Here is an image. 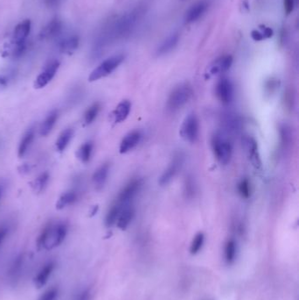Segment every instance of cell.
<instances>
[{
	"label": "cell",
	"instance_id": "12",
	"mask_svg": "<svg viewBox=\"0 0 299 300\" xmlns=\"http://www.w3.org/2000/svg\"><path fill=\"white\" fill-rule=\"evenodd\" d=\"M55 268H56V263L53 261L45 263L34 278V286L38 289L44 287L49 282L53 271L55 270Z\"/></svg>",
	"mask_w": 299,
	"mask_h": 300
},
{
	"label": "cell",
	"instance_id": "28",
	"mask_svg": "<svg viewBox=\"0 0 299 300\" xmlns=\"http://www.w3.org/2000/svg\"><path fill=\"white\" fill-rule=\"evenodd\" d=\"M100 109H101V105L99 103H94L88 107L83 114V126H89L93 123L98 117Z\"/></svg>",
	"mask_w": 299,
	"mask_h": 300
},
{
	"label": "cell",
	"instance_id": "33",
	"mask_svg": "<svg viewBox=\"0 0 299 300\" xmlns=\"http://www.w3.org/2000/svg\"><path fill=\"white\" fill-rule=\"evenodd\" d=\"M238 192L244 198H248L251 196V186L247 179L241 180L238 186Z\"/></svg>",
	"mask_w": 299,
	"mask_h": 300
},
{
	"label": "cell",
	"instance_id": "38",
	"mask_svg": "<svg viewBox=\"0 0 299 300\" xmlns=\"http://www.w3.org/2000/svg\"><path fill=\"white\" fill-rule=\"evenodd\" d=\"M295 0H284V12L286 14H290L294 9Z\"/></svg>",
	"mask_w": 299,
	"mask_h": 300
},
{
	"label": "cell",
	"instance_id": "11",
	"mask_svg": "<svg viewBox=\"0 0 299 300\" xmlns=\"http://www.w3.org/2000/svg\"><path fill=\"white\" fill-rule=\"evenodd\" d=\"M209 5L210 4H209L208 0H199L193 6H191V8L186 12V14H185V23L191 24V23L197 21V19H200L201 17L204 15V13L206 12Z\"/></svg>",
	"mask_w": 299,
	"mask_h": 300
},
{
	"label": "cell",
	"instance_id": "31",
	"mask_svg": "<svg viewBox=\"0 0 299 300\" xmlns=\"http://www.w3.org/2000/svg\"><path fill=\"white\" fill-rule=\"evenodd\" d=\"M50 181V174L48 172L40 174L36 179H34L31 183V187L35 193H40L46 188L47 184Z\"/></svg>",
	"mask_w": 299,
	"mask_h": 300
},
{
	"label": "cell",
	"instance_id": "42",
	"mask_svg": "<svg viewBox=\"0 0 299 300\" xmlns=\"http://www.w3.org/2000/svg\"><path fill=\"white\" fill-rule=\"evenodd\" d=\"M60 2H61V0H44L45 5H46L47 7H50V8L57 7Z\"/></svg>",
	"mask_w": 299,
	"mask_h": 300
},
{
	"label": "cell",
	"instance_id": "36",
	"mask_svg": "<svg viewBox=\"0 0 299 300\" xmlns=\"http://www.w3.org/2000/svg\"><path fill=\"white\" fill-rule=\"evenodd\" d=\"M185 193L188 198H191L194 195L195 193V184L193 180L191 179V177H188V179L186 181V184H185Z\"/></svg>",
	"mask_w": 299,
	"mask_h": 300
},
{
	"label": "cell",
	"instance_id": "9",
	"mask_svg": "<svg viewBox=\"0 0 299 300\" xmlns=\"http://www.w3.org/2000/svg\"><path fill=\"white\" fill-rule=\"evenodd\" d=\"M182 164H183V156L181 154L175 155L170 165L168 166L166 170H164V173L162 174L159 179L160 186H168L172 181L175 176L177 175L179 170H181Z\"/></svg>",
	"mask_w": 299,
	"mask_h": 300
},
{
	"label": "cell",
	"instance_id": "32",
	"mask_svg": "<svg viewBox=\"0 0 299 300\" xmlns=\"http://www.w3.org/2000/svg\"><path fill=\"white\" fill-rule=\"evenodd\" d=\"M204 243V235L203 233H198L195 235L194 238L191 242L190 252L191 255H197L202 249Z\"/></svg>",
	"mask_w": 299,
	"mask_h": 300
},
{
	"label": "cell",
	"instance_id": "22",
	"mask_svg": "<svg viewBox=\"0 0 299 300\" xmlns=\"http://www.w3.org/2000/svg\"><path fill=\"white\" fill-rule=\"evenodd\" d=\"M58 116L59 113L57 110H53L52 111H50L49 114L47 115L43 122L40 125V133L41 136H47L48 134H50V132L55 127V125L56 124Z\"/></svg>",
	"mask_w": 299,
	"mask_h": 300
},
{
	"label": "cell",
	"instance_id": "1",
	"mask_svg": "<svg viewBox=\"0 0 299 300\" xmlns=\"http://www.w3.org/2000/svg\"><path fill=\"white\" fill-rule=\"evenodd\" d=\"M68 234V226L63 222H52L48 224L40 233L37 239L38 249L51 250L57 248Z\"/></svg>",
	"mask_w": 299,
	"mask_h": 300
},
{
	"label": "cell",
	"instance_id": "5",
	"mask_svg": "<svg viewBox=\"0 0 299 300\" xmlns=\"http://www.w3.org/2000/svg\"><path fill=\"white\" fill-rule=\"evenodd\" d=\"M180 134L185 142L194 143L199 136V121L194 113L185 118L180 129Z\"/></svg>",
	"mask_w": 299,
	"mask_h": 300
},
{
	"label": "cell",
	"instance_id": "21",
	"mask_svg": "<svg viewBox=\"0 0 299 300\" xmlns=\"http://www.w3.org/2000/svg\"><path fill=\"white\" fill-rule=\"evenodd\" d=\"M131 111V103L129 100L121 101L112 112V118L115 123H121L127 120Z\"/></svg>",
	"mask_w": 299,
	"mask_h": 300
},
{
	"label": "cell",
	"instance_id": "24",
	"mask_svg": "<svg viewBox=\"0 0 299 300\" xmlns=\"http://www.w3.org/2000/svg\"><path fill=\"white\" fill-rule=\"evenodd\" d=\"M77 200V193L74 191L65 192L56 202V209L62 210L64 208L72 205Z\"/></svg>",
	"mask_w": 299,
	"mask_h": 300
},
{
	"label": "cell",
	"instance_id": "4",
	"mask_svg": "<svg viewBox=\"0 0 299 300\" xmlns=\"http://www.w3.org/2000/svg\"><path fill=\"white\" fill-rule=\"evenodd\" d=\"M124 60H125V56L121 54L106 59L89 74V82H95L111 74L119 66L121 65Z\"/></svg>",
	"mask_w": 299,
	"mask_h": 300
},
{
	"label": "cell",
	"instance_id": "7",
	"mask_svg": "<svg viewBox=\"0 0 299 300\" xmlns=\"http://www.w3.org/2000/svg\"><path fill=\"white\" fill-rule=\"evenodd\" d=\"M59 67H60V62L57 60H53L49 62L45 66L43 71L40 72L37 78L35 79L34 87L36 89H42L47 86L53 80V78H55V76L58 72Z\"/></svg>",
	"mask_w": 299,
	"mask_h": 300
},
{
	"label": "cell",
	"instance_id": "43",
	"mask_svg": "<svg viewBox=\"0 0 299 300\" xmlns=\"http://www.w3.org/2000/svg\"><path fill=\"white\" fill-rule=\"evenodd\" d=\"M7 78H4V77H1V76H0V91H2V90H3L5 88H7Z\"/></svg>",
	"mask_w": 299,
	"mask_h": 300
},
{
	"label": "cell",
	"instance_id": "27",
	"mask_svg": "<svg viewBox=\"0 0 299 300\" xmlns=\"http://www.w3.org/2000/svg\"><path fill=\"white\" fill-rule=\"evenodd\" d=\"M237 255V243L234 239L228 240L225 246V261L226 264L231 265L235 263Z\"/></svg>",
	"mask_w": 299,
	"mask_h": 300
},
{
	"label": "cell",
	"instance_id": "41",
	"mask_svg": "<svg viewBox=\"0 0 299 300\" xmlns=\"http://www.w3.org/2000/svg\"><path fill=\"white\" fill-rule=\"evenodd\" d=\"M262 33L263 34L264 38H270L273 35V30L270 28H267V27H262Z\"/></svg>",
	"mask_w": 299,
	"mask_h": 300
},
{
	"label": "cell",
	"instance_id": "39",
	"mask_svg": "<svg viewBox=\"0 0 299 300\" xmlns=\"http://www.w3.org/2000/svg\"><path fill=\"white\" fill-rule=\"evenodd\" d=\"M7 235H8V228H7V226H0V245L2 244L4 241L6 240Z\"/></svg>",
	"mask_w": 299,
	"mask_h": 300
},
{
	"label": "cell",
	"instance_id": "2",
	"mask_svg": "<svg viewBox=\"0 0 299 300\" xmlns=\"http://www.w3.org/2000/svg\"><path fill=\"white\" fill-rule=\"evenodd\" d=\"M192 93V89L189 84H180L176 87L167 100V109L174 112L182 108L190 101Z\"/></svg>",
	"mask_w": 299,
	"mask_h": 300
},
{
	"label": "cell",
	"instance_id": "34",
	"mask_svg": "<svg viewBox=\"0 0 299 300\" xmlns=\"http://www.w3.org/2000/svg\"><path fill=\"white\" fill-rule=\"evenodd\" d=\"M245 143L247 145V152L249 154L250 157L252 158V161L254 160L257 161L258 157H257V144L256 141L252 138H247Z\"/></svg>",
	"mask_w": 299,
	"mask_h": 300
},
{
	"label": "cell",
	"instance_id": "37",
	"mask_svg": "<svg viewBox=\"0 0 299 300\" xmlns=\"http://www.w3.org/2000/svg\"><path fill=\"white\" fill-rule=\"evenodd\" d=\"M91 299V291L89 289H85L81 291L80 293L77 295L76 300H90Z\"/></svg>",
	"mask_w": 299,
	"mask_h": 300
},
{
	"label": "cell",
	"instance_id": "23",
	"mask_svg": "<svg viewBox=\"0 0 299 300\" xmlns=\"http://www.w3.org/2000/svg\"><path fill=\"white\" fill-rule=\"evenodd\" d=\"M79 46V37L77 35H72L70 37L64 38L59 43V50L65 54H71L77 50Z\"/></svg>",
	"mask_w": 299,
	"mask_h": 300
},
{
	"label": "cell",
	"instance_id": "16",
	"mask_svg": "<svg viewBox=\"0 0 299 300\" xmlns=\"http://www.w3.org/2000/svg\"><path fill=\"white\" fill-rule=\"evenodd\" d=\"M109 170H110V164L108 163H105V164H102L100 167L98 168L93 174V183L98 191H100L104 188V186L107 181Z\"/></svg>",
	"mask_w": 299,
	"mask_h": 300
},
{
	"label": "cell",
	"instance_id": "44",
	"mask_svg": "<svg viewBox=\"0 0 299 300\" xmlns=\"http://www.w3.org/2000/svg\"><path fill=\"white\" fill-rule=\"evenodd\" d=\"M2 192H3V189H2V186H0V198L2 196Z\"/></svg>",
	"mask_w": 299,
	"mask_h": 300
},
{
	"label": "cell",
	"instance_id": "14",
	"mask_svg": "<svg viewBox=\"0 0 299 300\" xmlns=\"http://www.w3.org/2000/svg\"><path fill=\"white\" fill-rule=\"evenodd\" d=\"M62 23L57 18L53 19L44 27L40 33V38L41 40H50L56 38L62 33Z\"/></svg>",
	"mask_w": 299,
	"mask_h": 300
},
{
	"label": "cell",
	"instance_id": "25",
	"mask_svg": "<svg viewBox=\"0 0 299 300\" xmlns=\"http://www.w3.org/2000/svg\"><path fill=\"white\" fill-rule=\"evenodd\" d=\"M73 135H74V130L72 128H67L64 131H62V133L59 135L58 139L56 140V149L59 152L64 151L70 144V142Z\"/></svg>",
	"mask_w": 299,
	"mask_h": 300
},
{
	"label": "cell",
	"instance_id": "26",
	"mask_svg": "<svg viewBox=\"0 0 299 300\" xmlns=\"http://www.w3.org/2000/svg\"><path fill=\"white\" fill-rule=\"evenodd\" d=\"M93 148H94V145H93V142H87V143H83V145H81L80 148L77 149V158L83 164H88L91 159Z\"/></svg>",
	"mask_w": 299,
	"mask_h": 300
},
{
	"label": "cell",
	"instance_id": "10",
	"mask_svg": "<svg viewBox=\"0 0 299 300\" xmlns=\"http://www.w3.org/2000/svg\"><path fill=\"white\" fill-rule=\"evenodd\" d=\"M216 96L224 105H229L234 99V86L228 78H223L216 85Z\"/></svg>",
	"mask_w": 299,
	"mask_h": 300
},
{
	"label": "cell",
	"instance_id": "35",
	"mask_svg": "<svg viewBox=\"0 0 299 300\" xmlns=\"http://www.w3.org/2000/svg\"><path fill=\"white\" fill-rule=\"evenodd\" d=\"M58 288L52 287L47 290L38 300H57L58 299Z\"/></svg>",
	"mask_w": 299,
	"mask_h": 300
},
{
	"label": "cell",
	"instance_id": "30",
	"mask_svg": "<svg viewBox=\"0 0 299 300\" xmlns=\"http://www.w3.org/2000/svg\"><path fill=\"white\" fill-rule=\"evenodd\" d=\"M121 204L115 203L111 205V208L109 209L108 213L105 216V224L107 227H111L117 222L119 215L121 214Z\"/></svg>",
	"mask_w": 299,
	"mask_h": 300
},
{
	"label": "cell",
	"instance_id": "20",
	"mask_svg": "<svg viewBox=\"0 0 299 300\" xmlns=\"http://www.w3.org/2000/svg\"><path fill=\"white\" fill-rule=\"evenodd\" d=\"M35 131L34 127H30L22 137L19 142V148H18V155L22 158L25 156L28 150L31 147L32 143L34 142Z\"/></svg>",
	"mask_w": 299,
	"mask_h": 300
},
{
	"label": "cell",
	"instance_id": "6",
	"mask_svg": "<svg viewBox=\"0 0 299 300\" xmlns=\"http://www.w3.org/2000/svg\"><path fill=\"white\" fill-rule=\"evenodd\" d=\"M140 15V10H134L119 19V21L115 26V34L118 37H125L127 35H129L130 33H132V30L135 27Z\"/></svg>",
	"mask_w": 299,
	"mask_h": 300
},
{
	"label": "cell",
	"instance_id": "3",
	"mask_svg": "<svg viewBox=\"0 0 299 300\" xmlns=\"http://www.w3.org/2000/svg\"><path fill=\"white\" fill-rule=\"evenodd\" d=\"M212 148L217 161L222 165H226L231 161L233 149L231 143L220 133H216L212 138Z\"/></svg>",
	"mask_w": 299,
	"mask_h": 300
},
{
	"label": "cell",
	"instance_id": "8",
	"mask_svg": "<svg viewBox=\"0 0 299 300\" xmlns=\"http://www.w3.org/2000/svg\"><path fill=\"white\" fill-rule=\"evenodd\" d=\"M142 180L133 179L127 183V186L124 187L122 191L120 192L118 196V199L116 203L121 204V206L130 204L131 201L133 200L134 197L137 195V193L140 192L142 188Z\"/></svg>",
	"mask_w": 299,
	"mask_h": 300
},
{
	"label": "cell",
	"instance_id": "13",
	"mask_svg": "<svg viewBox=\"0 0 299 300\" xmlns=\"http://www.w3.org/2000/svg\"><path fill=\"white\" fill-rule=\"evenodd\" d=\"M142 138V134L140 131H132L129 133H127V135L124 137L123 140L121 141V145H120V153L126 154V153L133 150L136 146H138V144L141 143Z\"/></svg>",
	"mask_w": 299,
	"mask_h": 300
},
{
	"label": "cell",
	"instance_id": "17",
	"mask_svg": "<svg viewBox=\"0 0 299 300\" xmlns=\"http://www.w3.org/2000/svg\"><path fill=\"white\" fill-rule=\"evenodd\" d=\"M134 214H135L134 208L131 204H127V205L122 206L121 214L119 215L117 222H116L118 227L123 231L126 230L129 226L132 220H133Z\"/></svg>",
	"mask_w": 299,
	"mask_h": 300
},
{
	"label": "cell",
	"instance_id": "29",
	"mask_svg": "<svg viewBox=\"0 0 299 300\" xmlns=\"http://www.w3.org/2000/svg\"><path fill=\"white\" fill-rule=\"evenodd\" d=\"M24 265V257L23 256H19L17 257L13 264L10 267L9 278L12 281H16L17 279H19V276L21 275L22 268Z\"/></svg>",
	"mask_w": 299,
	"mask_h": 300
},
{
	"label": "cell",
	"instance_id": "18",
	"mask_svg": "<svg viewBox=\"0 0 299 300\" xmlns=\"http://www.w3.org/2000/svg\"><path fill=\"white\" fill-rule=\"evenodd\" d=\"M232 64H233V57L231 56H222L220 58L217 59L216 61L213 62L209 70V72L212 76L222 74L231 68Z\"/></svg>",
	"mask_w": 299,
	"mask_h": 300
},
{
	"label": "cell",
	"instance_id": "19",
	"mask_svg": "<svg viewBox=\"0 0 299 300\" xmlns=\"http://www.w3.org/2000/svg\"><path fill=\"white\" fill-rule=\"evenodd\" d=\"M179 42V34H170L169 37L166 38L165 40L160 44L156 50V56H165L167 54L171 52L172 50H175V48L177 46Z\"/></svg>",
	"mask_w": 299,
	"mask_h": 300
},
{
	"label": "cell",
	"instance_id": "40",
	"mask_svg": "<svg viewBox=\"0 0 299 300\" xmlns=\"http://www.w3.org/2000/svg\"><path fill=\"white\" fill-rule=\"evenodd\" d=\"M251 37L253 38V40L256 41H261L265 39L262 32L257 31V30H253L251 32Z\"/></svg>",
	"mask_w": 299,
	"mask_h": 300
},
{
	"label": "cell",
	"instance_id": "15",
	"mask_svg": "<svg viewBox=\"0 0 299 300\" xmlns=\"http://www.w3.org/2000/svg\"><path fill=\"white\" fill-rule=\"evenodd\" d=\"M31 31V21L29 19H26L20 22L19 25L16 26L13 32V43H26L28 35Z\"/></svg>",
	"mask_w": 299,
	"mask_h": 300
}]
</instances>
